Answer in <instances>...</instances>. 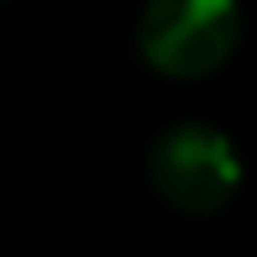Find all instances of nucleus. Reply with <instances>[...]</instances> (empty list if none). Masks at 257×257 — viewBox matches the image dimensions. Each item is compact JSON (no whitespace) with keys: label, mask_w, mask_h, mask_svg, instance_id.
I'll list each match as a JSON object with an SVG mask.
<instances>
[{"label":"nucleus","mask_w":257,"mask_h":257,"mask_svg":"<svg viewBox=\"0 0 257 257\" xmlns=\"http://www.w3.org/2000/svg\"><path fill=\"white\" fill-rule=\"evenodd\" d=\"M239 27V0H149L136 27V45L154 72L194 81L235 54Z\"/></svg>","instance_id":"obj_1"},{"label":"nucleus","mask_w":257,"mask_h":257,"mask_svg":"<svg viewBox=\"0 0 257 257\" xmlns=\"http://www.w3.org/2000/svg\"><path fill=\"white\" fill-rule=\"evenodd\" d=\"M149 181L176 212H217L239 190V154L217 126L181 122L158 136L149 154Z\"/></svg>","instance_id":"obj_2"}]
</instances>
